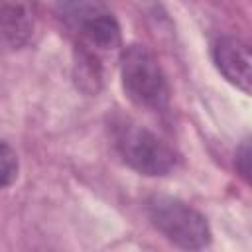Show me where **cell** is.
Listing matches in <instances>:
<instances>
[{"instance_id": "obj_1", "label": "cell", "mask_w": 252, "mask_h": 252, "mask_svg": "<svg viewBox=\"0 0 252 252\" xmlns=\"http://www.w3.org/2000/svg\"><path fill=\"white\" fill-rule=\"evenodd\" d=\"M53 12L83 47L112 51L120 45V26L102 0H55Z\"/></svg>"}, {"instance_id": "obj_2", "label": "cell", "mask_w": 252, "mask_h": 252, "mask_svg": "<svg viewBox=\"0 0 252 252\" xmlns=\"http://www.w3.org/2000/svg\"><path fill=\"white\" fill-rule=\"evenodd\" d=\"M112 140L120 158L138 173L167 175L177 165V154L154 132L130 118L112 122Z\"/></svg>"}, {"instance_id": "obj_3", "label": "cell", "mask_w": 252, "mask_h": 252, "mask_svg": "<svg viewBox=\"0 0 252 252\" xmlns=\"http://www.w3.org/2000/svg\"><path fill=\"white\" fill-rule=\"evenodd\" d=\"M122 87L128 98L150 110H163L169 102V87L156 55L140 43L124 47L120 55Z\"/></svg>"}, {"instance_id": "obj_4", "label": "cell", "mask_w": 252, "mask_h": 252, "mask_svg": "<svg viewBox=\"0 0 252 252\" xmlns=\"http://www.w3.org/2000/svg\"><path fill=\"white\" fill-rule=\"evenodd\" d=\"M146 213L152 224L169 242L181 248L199 250L211 242V228L205 217L179 199L167 195H152L146 201Z\"/></svg>"}, {"instance_id": "obj_5", "label": "cell", "mask_w": 252, "mask_h": 252, "mask_svg": "<svg viewBox=\"0 0 252 252\" xmlns=\"http://www.w3.org/2000/svg\"><path fill=\"white\" fill-rule=\"evenodd\" d=\"M37 28V0H0V43L8 47H24L33 39Z\"/></svg>"}, {"instance_id": "obj_6", "label": "cell", "mask_w": 252, "mask_h": 252, "mask_svg": "<svg viewBox=\"0 0 252 252\" xmlns=\"http://www.w3.org/2000/svg\"><path fill=\"white\" fill-rule=\"evenodd\" d=\"M213 61L222 77L238 87L242 93H250L252 87V55L250 45L236 35H220L213 43Z\"/></svg>"}, {"instance_id": "obj_7", "label": "cell", "mask_w": 252, "mask_h": 252, "mask_svg": "<svg viewBox=\"0 0 252 252\" xmlns=\"http://www.w3.org/2000/svg\"><path fill=\"white\" fill-rule=\"evenodd\" d=\"M18 169H20V163H18V154L16 150L0 140V189L12 185L18 177Z\"/></svg>"}, {"instance_id": "obj_8", "label": "cell", "mask_w": 252, "mask_h": 252, "mask_svg": "<svg viewBox=\"0 0 252 252\" xmlns=\"http://www.w3.org/2000/svg\"><path fill=\"white\" fill-rule=\"evenodd\" d=\"M248 159H250L248 142H244V144H242V148H240V152L236 154V165H238V169H240V173H242V177H244V179H248V173H250Z\"/></svg>"}]
</instances>
